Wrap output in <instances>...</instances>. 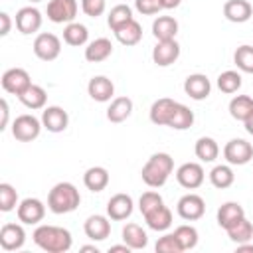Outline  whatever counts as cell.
Masks as SVG:
<instances>
[{"mask_svg": "<svg viewBox=\"0 0 253 253\" xmlns=\"http://www.w3.org/2000/svg\"><path fill=\"white\" fill-rule=\"evenodd\" d=\"M32 239L40 249L47 253H65L73 245V237L69 229L59 225H47V223L38 225L32 233Z\"/></svg>", "mask_w": 253, "mask_h": 253, "instance_id": "obj_1", "label": "cell"}, {"mask_svg": "<svg viewBox=\"0 0 253 253\" xmlns=\"http://www.w3.org/2000/svg\"><path fill=\"white\" fill-rule=\"evenodd\" d=\"M174 170V158L168 152L152 154L140 170V178L148 188H162Z\"/></svg>", "mask_w": 253, "mask_h": 253, "instance_id": "obj_2", "label": "cell"}, {"mask_svg": "<svg viewBox=\"0 0 253 253\" xmlns=\"http://www.w3.org/2000/svg\"><path fill=\"white\" fill-rule=\"evenodd\" d=\"M79 204H81L79 190L71 182H59L47 194V208L51 213H57V215L75 211Z\"/></svg>", "mask_w": 253, "mask_h": 253, "instance_id": "obj_3", "label": "cell"}, {"mask_svg": "<svg viewBox=\"0 0 253 253\" xmlns=\"http://www.w3.org/2000/svg\"><path fill=\"white\" fill-rule=\"evenodd\" d=\"M42 128H43L42 119L24 113V115L14 119V123H12V136L16 140H20V142H32V140H36L40 136Z\"/></svg>", "mask_w": 253, "mask_h": 253, "instance_id": "obj_4", "label": "cell"}, {"mask_svg": "<svg viewBox=\"0 0 253 253\" xmlns=\"http://www.w3.org/2000/svg\"><path fill=\"white\" fill-rule=\"evenodd\" d=\"M32 47H34L36 57H40L42 61H53V59H57L59 53H61V42H59V38H57L55 34H51V32H42V34H38Z\"/></svg>", "mask_w": 253, "mask_h": 253, "instance_id": "obj_5", "label": "cell"}, {"mask_svg": "<svg viewBox=\"0 0 253 253\" xmlns=\"http://www.w3.org/2000/svg\"><path fill=\"white\" fill-rule=\"evenodd\" d=\"M0 83H2V89L6 93L20 97L32 85V79H30V73L26 69H22V67H10V69H6L2 73Z\"/></svg>", "mask_w": 253, "mask_h": 253, "instance_id": "obj_6", "label": "cell"}, {"mask_svg": "<svg viewBox=\"0 0 253 253\" xmlns=\"http://www.w3.org/2000/svg\"><path fill=\"white\" fill-rule=\"evenodd\" d=\"M223 158L231 166H243L253 158V146L245 138H231L223 146Z\"/></svg>", "mask_w": 253, "mask_h": 253, "instance_id": "obj_7", "label": "cell"}, {"mask_svg": "<svg viewBox=\"0 0 253 253\" xmlns=\"http://www.w3.org/2000/svg\"><path fill=\"white\" fill-rule=\"evenodd\" d=\"M16 215L24 225H38L45 217V204L38 198H26L18 204Z\"/></svg>", "mask_w": 253, "mask_h": 253, "instance_id": "obj_8", "label": "cell"}, {"mask_svg": "<svg viewBox=\"0 0 253 253\" xmlns=\"http://www.w3.org/2000/svg\"><path fill=\"white\" fill-rule=\"evenodd\" d=\"M176 211H178V215H180L182 219H186V221H196V219L204 217V213H206V202H204L202 196L190 192V194H186V196H182V198L178 200Z\"/></svg>", "mask_w": 253, "mask_h": 253, "instance_id": "obj_9", "label": "cell"}, {"mask_svg": "<svg viewBox=\"0 0 253 253\" xmlns=\"http://www.w3.org/2000/svg\"><path fill=\"white\" fill-rule=\"evenodd\" d=\"M47 20L53 24H69L75 22L77 16V0H49L47 2Z\"/></svg>", "mask_w": 253, "mask_h": 253, "instance_id": "obj_10", "label": "cell"}, {"mask_svg": "<svg viewBox=\"0 0 253 253\" xmlns=\"http://www.w3.org/2000/svg\"><path fill=\"white\" fill-rule=\"evenodd\" d=\"M204 178H206V172L202 168V164L198 162H184L178 170H176V180L182 188L186 190H196L204 184Z\"/></svg>", "mask_w": 253, "mask_h": 253, "instance_id": "obj_11", "label": "cell"}, {"mask_svg": "<svg viewBox=\"0 0 253 253\" xmlns=\"http://www.w3.org/2000/svg\"><path fill=\"white\" fill-rule=\"evenodd\" d=\"M42 125L49 132H63L69 125V115L59 105H49L42 111Z\"/></svg>", "mask_w": 253, "mask_h": 253, "instance_id": "obj_12", "label": "cell"}, {"mask_svg": "<svg viewBox=\"0 0 253 253\" xmlns=\"http://www.w3.org/2000/svg\"><path fill=\"white\" fill-rule=\"evenodd\" d=\"M16 28L20 34L30 36L42 28V12L34 6H24L16 12Z\"/></svg>", "mask_w": 253, "mask_h": 253, "instance_id": "obj_13", "label": "cell"}, {"mask_svg": "<svg viewBox=\"0 0 253 253\" xmlns=\"http://www.w3.org/2000/svg\"><path fill=\"white\" fill-rule=\"evenodd\" d=\"M26 243V231L20 223H4L0 227V247L4 251H18Z\"/></svg>", "mask_w": 253, "mask_h": 253, "instance_id": "obj_14", "label": "cell"}, {"mask_svg": "<svg viewBox=\"0 0 253 253\" xmlns=\"http://www.w3.org/2000/svg\"><path fill=\"white\" fill-rule=\"evenodd\" d=\"M180 57V45L176 40H164V42H156L154 49H152V61L158 67H168L172 65L176 59Z\"/></svg>", "mask_w": 253, "mask_h": 253, "instance_id": "obj_15", "label": "cell"}, {"mask_svg": "<svg viewBox=\"0 0 253 253\" xmlns=\"http://www.w3.org/2000/svg\"><path fill=\"white\" fill-rule=\"evenodd\" d=\"M184 91H186V95H188L190 99H194V101H204V99H208L210 93H211V83H210L208 75H204V73H192V75H188L186 81H184Z\"/></svg>", "mask_w": 253, "mask_h": 253, "instance_id": "obj_16", "label": "cell"}, {"mask_svg": "<svg viewBox=\"0 0 253 253\" xmlns=\"http://www.w3.org/2000/svg\"><path fill=\"white\" fill-rule=\"evenodd\" d=\"M111 217L109 215H89L83 223V231L91 241H105L111 235Z\"/></svg>", "mask_w": 253, "mask_h": 253, "instance_id": "obj_17", "label": "cell"}, {"mask_svg": "<svg viewBox=\"0 0 253 253\" xmlns=\"http://www.w3.org/2000/svg\"><path fill=\"white\" fill-rule=\"evenodd\" d=\"M132 210H134V202L128 194H115L107 202V215L113 221H123L126 217H130Z\"/></svg>", "mask_w": 253, "mask_h": 253, "instance_id": "obj_18", "label": "cell"}, {"mask_svg": "<svg viewBox=\"0 0 253 253\" xmlns=\"http://www.w3.org/2000/svg\"><path fill=\"white\" fill-rule=\"evenodd\" d=\"M87 93H89V97H91L93 101H97V103H107V101H111L113 95H115V85H113V81H111L109 77H105V75H95V77H91L89 83H87Z\"/></svg>", "mask_w": 253, "mask_h": 253, "instance_id": "obj_19", "label": "cell"}, {"mask_svg": "<svg viewBox=\"0 0 253 253\" xmlns=\"http://www.w3.org/2000/svg\"><path fill=\"white\" fill-rule=\"evenodd\" d=\"M223 16L233 24H243L253 16V6L247 0H227L223 4Z\"/></svg>", "mask_w": 253, "mask_h": 253, "instance_id": "obj_20", "label": "cell"}, {"mask_svg": "<svg viewBox=\"0 0 253 253\" xmlns=\"http://www.w3.org/2000/svg\"><path fill=\"white\" fill-rule=\"evenodd\" d=\"M178 101L170 99V97H162V99H156L150 107V121L158 126H168V121L174 113V107H176Z\"/></svg>", "mask_w": 253, "mask_h": 253, "instance_id": "obj_21", "label": "cell"}, {"mask_svg": "<svg viewBox=\"0 0 253 253\" xmlns=\"http://www.w3.org/2000/svg\"><path fill=\"white\" fill-rule=\"evenodd\" d=\"M245 217V210H243V206L241 204H237V202H225V204H221L219 206V210H217V223H219V227H223V229H229L231 225H235L239 219H243Z\"/></svg>", "mask_w": 253, "mask_h": 253, "instance_id": "obj_22", "label": "cell"}, {"mask_svg": "<svg viewBox=\"0 0 253 253\" xmlns=\"http://www.w3.org/2000/svg\"><path fill=\"white\" fill-rule=\"evenodd\" d=\"M113 53V43L107 38H97L87 43L85 47V59L89 63H101Z\"/></svg>", "mask_w": 253, "mask_h": 253, "instance_id": "obj_23", "label": "cell"}, {"mask_svg": "<svg viewBox=\"0 0 253 253\" xmlns=\"http://www.w3.org/2000/svg\"><path fill=\"white\" fill-rule=\"evenodd\" d=\"M144 221L154 231H166L172 225V211L164 204H160L158 208H154V210L144 213Z\"/></svg>", "mask_w": 253, "mask_h": 253, "instance_id": "obj_24", "label": "cell"}, {"mask_svg": "<svg viewBox=\"0 0 253 253\" xmlns=\"http://www.w3.org/2000/svg\"><path fill=\"white\" fill-rule=\"evenodd\" d=\"M178 34V22L172 16H158L152 22V36L156 38V42H164V40H176Z\"/></svg>", "mask_w": 253, "mask_h": 253, "instance_id": "obj_25", "label": "cell"}, {"mask_svg": "<svg viewBox=\"0 0 253 253\" xmlns=\"http://www.w3.org/2000/svg\"><path fill=\"white\" fill-rule=\"evenodd\" d=\"M83 184L91 192H103L109 186V170L103 166H91L83 174Z\"/></svg>", "mask_w": 253, "mask_h": 253, "instance_id": "obj_26", "label": "cell"}, {"mask_svg": "<svg viewBox=\"0 0 253 253\" xmlns=\"http://www.w3.org/2000/svg\"><path fill=\"white\" fill-rule=\"evenodd\" d=\"M121 235H123V241H125L130 249H134V251L144 249V247L148 245V235H146V231H144L138 223H126V225L123 227Z\"/></svg>", "mask_w": 253, "mask_h": 253, "instance_id": "obj_27", "label": "cell"}, {"mask_svg": "<svg viewBox=\"0 0 253 253\" xmlns=\"http://www.w3.org/2000/svg\"><path fill=\"white\" fill-rule=\"evenodd\" d=\"M20 101H22V105L24 107H28V109H32V111H38V109H45V103H47V93H45V89L43 87H40V85H30L20 97H18Z\"/></svg>", "mask_w": 253, "mask_h": 253, "instance_id": "obj_28", "label": "cell"}, {"mask_svg": "<svg viewBox=\"0 0 253 253\" xmlns=\"http://www.w3.org/2000/svg\"><path fill=\"white\" fill-rule=\"evenodd\" d=\"M115 38L123 45H136L142 40V26L132 18L130 22H126L119 30H115Z\"/></svg>", "mask_w": 253, "mask_h": 253, "instance_id": "obj_29", "label": "cell"}, {"mask_svg": "<svg viewBox=\"0 0 253 253\" xmlns=\"http://www.w3.org/2000/svg\"><path fill=\"white\" fill-rule=\"evenodd\" d=\"M132 113V101L128 97H115L107 109V119L111 123H123Z\"/></svg>", "mask_w": 253, "mask_h": 253, "instance_id": "obj_30", "label": "cell"}, {"mask_svg": "<svg viewBox=\"0 0 253 253\" xmlns=\"http://www.w3.org/2000/svg\"><path fill=\"white\" fill-rule=\"evenodd\" d=\"M89 40V30L87 26L79 24V22H69L65 24L63 28V42L67 45H73V47H79V45H85Z\"/></svg>", "mask_w": 253, "mask_h": 253, "instance_id": "obj_31", "label": "cell"}, {"mask_svg": "<svg viewBox=\"0 0 253 253\" xmlns=\"http://www.w3.org/2000/svg\"><path fill=\"white\" fill-rule=\"evenodd\" d=\"M194 125V111L182 103H176L174 107V113L168 121V126L174 128V130H186Z\"/></svg>", "mask_w": 253, "mask_h": 253, "instance_id": "obj_32", "label": "cell"}, {"mask_svg": "<svg viewBox=\"0 0 253 253\" xmlns=\"http://www.w3.org/2000/svg\"><path fill=\"white\" fill-rule=\"evenodd\" d=\"M233 180H235V174H233V170H231V164H217V166H213L211 172H210V182H211V186L217 188V190L229 188V186L233 184Z\"/></svg>", "mask_w": 253, "mask_h": 253, "instance_id": "obj_33", "label": "cell"}, {"mask_svg": "<svg viewBox=\"0 0 253 253\" xmlns=\"http://www.w3.org/2000/svg\"><path fill=\"white\" fill-rule=\"evenodd\" d=\"M251 113H253V97H249V95H235L229 101V115L235 121L243 123Z\"/></svg>", "mask_w": 253, "mask_h": 253, "instance_id": "obj_34", "label": "cell"}, {"mask_svg": "<svg viewBox=\"0 0 253 253\" xmlns=\"http://www.w3.org/2000/svg\"><path fill=\"white\" fill-rule=\"evenodd\" d=\"M194 152L202 162H213L217 158V154H219V146L211 136H200L196 140Z\"/></svg>", "mask_w": 253, "mask_h": 253, "instance_id": "obj_35", "label": "cell"}, {"mask_svg": "<svg viewBox=\"0 0 253 253\" xmlns=\"http://www.w3.org/2000/svg\"><path fill=\"white\" fill-rule=\"evenodd\" d=\"M130 20H132V8L128 4H117V6H113L111 12H109V16H107V24H109V28L113 32L119 30L123 24L130 22Z\"/></svg>", "mask_w": 253, "mask_h": 253, "instance_id": "obj_36", "label": "cell"}, {"mask_svg": "<svg viewBox=\"0 0 253 253\" xmlns=\"http://www.w3.org/2000/svg\"><path fill=\"white\" fill-rule=\"evenodd\" d=\"M225 231H227V235H229V239L233 243H245V241H251L253 239V225H251V221L247 217L239 219L235 225H231Z\"/></svg>", "mask_w": 253, "mask_h": 253, "instance_id": "obj_37", "label": "cell"}, {"mask_svg": "<svg viewBox=\"0 0 253 253\" xmlns=\"http://www.w3.org/2000/svg\"><path fill=\"white\" fill-rule=\"evenodd\" d=\"M241 75H239V71H233V69H227V71H223V73H219V77H217V87H219V91L221 93H227V95H231V93H237L239 89H241Z\"/></svg>", "mask_w": 253, "mask_h": 253, "instance_id": "obj_38", "label": "cell"}, {"mask_svg": "<svg viewBox=\"0 0 253 253\" xmlns=\"http://www.w3.org/2000/svg\"><path fill=\"white\" fill-rule=\"evenodd\" d=\"M233 63L243 73H253V45H239L233 53Z\"/></svg>", "mask_w": 253, "mask_h": 253, "instance_id": "obj_39", "label": "cell"}, {"mask_svg": "<svg viewBox=\"0 0 253 253\" xmlns=\"http://www.w3.org/2000/svg\"><path fill=\"white\" fill-rule=\"evenodd\" d=\"M174 235L178 237V241H180V245H182L184 251L194 249L198 245V229L194 225H186V223L184 225H178L174 229Z\"/></svg>", "mask_w": 253, "mask_h": 253, "instance_id": "obj_40", "label": "cell"}, {"mask_svg": "<svg viewBox=\"0 0 253 253\" xmlns=\"http://www.w3.org/2000/svg\"><path fill=\"white\" fill-rule=\"evenodd\" d=\"M18 208V192L12 184L2 182L0 184V210L2 211H12Z\"/></svg>", "mask_w": 253, "mask_h": 253, "instance_id": "obj_41", "label": "cell"}, {"mask_svg": "<svg viewBox=\"0 0 253 253\" xmlns=\"http://www.w3.org/2000/svg\"><path fill=\"white\" fill-rule=\"evenodd\" d=\"M154 249H156V253H182L184 251L174 233H164L162 237H158Z\"/></svg>", "mask_w": 253, "mask_h": 253, "instance_id": "obj_42", "label": "cell"}, {"mask_svg": "<svg viewBox=\"0 0 253 253\" xmlns=\"http://www.w3.org/2000/svg\"><path fill=\"white\" fill-rule=\"evenodd\" d=\"M160 204H164L162 196H160L158 192H154V190H148V192H144V194L140 196V200H138V210H140V213L144 215L146 211L158 208Z\"/></svg>", "mask_w": 253, "mask_h": 253, "instance_id": "obj_43", "label": "cell"}, {"mask_svg": "<svg viewBox=\"0 0 253 253\" xmlns=\"http://www.w3.org/2000/svg\"><path fill=\"white\" fill-rule=\"evenodd\" d=\"M107 2L105 0H81V10L85 12V16L89 18H99L105 14Z\"/></svg>", "mask_w": 253, "mask_h": 253, "instance_id": "obj_44", "label": "cell"}, {"mask_svg": "<svg viewBox=\"0 0 253 253\" xmlns=\"http://www.w3.org/2000/svg\"><path fill=\"white\" fill-rule=\"evenodd\" d=\"M134 8L144 16H154L162 10L160 0H134Z\"/></svg>", "mask_w": 253, "mask_h": 253, "instance_id": "obj_45", "label": "cell"}, {"mask_svg": "<svg viewBox=\"0 0 253 253\" xmlns=\"http://www.w3.org/2000/svg\"><path fill=\"white\" fill-rule=\"evenodd\" d=\"M0 113H2L0 130H4V128L8 126V119H10V107H8V101H6V99H0Z\"/></svg>", "mask_w": 253, "mask_h": 253, "instance_id": "obj_46", "label": "cell"}, {"mask_svg": "<svg viewBox=\"0 0 253 253\" xmlns=\"http://www.w3.org/2000/svg\"><path fill=\"white\" fill-rule=\"evenodd\" d=\"M0 24H2V28H0V36L4 38V36H8V34H10V28H12V20H10V14H6V12H0Z\"/></svg>", "mask_w": 253, "mask_h": 253, "instance_id": "obj_47", "label": "cell"}, {"mask_svg": "<svg viewBox=\"0 0 253 253\" xmlns=\"http://www.w3.org/2000/svg\"><path fill=\"white\" fill-rule=\"evenodd\" d=\"M132 249L123 241V245H113V247H109V253H130Z\"/></svg>", "mask_w": 253, "mask_h": 253, "instance_id": "obj_48", "label": "cell"}, {"mask_svg": "<svg viewBox=\"0 0 253 253\" xmlns=\"http://www.w3.org/2000/svg\"><path fill=\"white\" fill-rule=\"evenodd\" d=\"M182 0H160L162 4V10H172V8H178Z\"/></svg>", "mask_w": 253, "mask_h": 253, "instance_id": "obj_49", "label": "cell"}, {"mask_svg": "<svg viewBox=\"0 0 253 253\" xmlns=\"http://www.w3.org/2000/svg\"><path fill=\"white\" fill-rule=\"evenodd\" d=\"M237 251H239V253H243V251L253 253V243H249V241H245V243H237Z\"/></svg>", "mask_w": 253, "mask_h": 253, "instance_id": "obj_50", "label": "cell"}, {"mask_svg": "<svg viewBox=\"0 0 253 253\" xmlns=\"http://www.w3.org/2000/svg\"><path fill=\"white\" fill-rule=\"evenodd\" d=\"M243 125H245V130H247L249 134H253V113L243 121Z\"/></svg>", "mask_w": 253, "mask_h": 253, "instance_id": "obj_51", "label": "cell"}, {"mask_svg": "<svg viewBox=\"0 0 253 253\" xmlns=\"http://www.w3.org/2000/svg\"><path fill=\"white\" fill-rule=\"evenodd\" d=\"M81 251H85V253H99V249L95 245H83Z\"/></svg>", "mask_w": 253, "mask_h": 253, "instance_id": "obj_52", "label": "cell"}, {"mask_svg": "<svg viewBox=\"0 0 253 253\" xmlns=\"http://www.w3.org/2000/svg\"><path fill=\"white\" fill-rule=\"evenodd\" d=\"M30 2H43V0H30Z\"/></svg>", "mask_w": 253, "mask_h": 253, "instance_id": "obj_53", "label": "cell"}]
</instances>
